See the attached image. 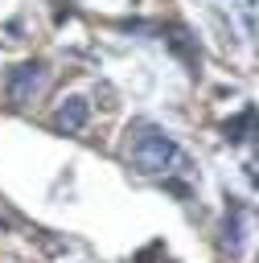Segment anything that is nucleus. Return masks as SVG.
Listing matches in <instances>:
<instances>
[{
    "mask_svg": "<svg viewBox=\"0 0 259 263\" xmlns=\"http://www.w3.org/2000/svg\"><path fill=\"white\" fill-rule=\"evenodd\" d=\"M243 230H247V218H243V210L234 205L230 214H226V226H222V247L238 259L243 255Z\"/></svg>",
    "mask_w": 259,
    "mask_h": 263,
    "instance_id": "4",
    "label": "nucleus"
},
{
    "mask_svg": "<svg viewBox=\"0 0 259 263\" xmlns=\"http://www.w3.org/2000/svg\"><path fill=\"white\" fill-rule=\"evenodd\" d=\"M181 152H177V144H173V136H164V132H156V127H148V132H140L136 140H132V164H136V173H164L173 160H177Z\"/></svg>",
    "mask_w": 259,
    "mask_h": 263,
    "instance_id": "1",
    "label": "nucleus"
},
{
    "mask_svg": "<svg viewBox=\"0 0 259 263\" xmlns=\"http://www.w3.org/2000/svg\"><path fill=\"white\" fill-rule=\"evenodd\" d=\"M86 119H90V103H86L82 95H70V99H62L58 111H53V132L78 136V132L86 127Z\"/></svg>",
    "mask_w": 259,
    "mask_h": 263,
    "instance_id": "3",
    "label": "nucleus"
},
{
    "mask_svg": "<svg viewBox=\"0 0 259 263\" xmlns=\"http://www.w3.org/2000/svg\"><path fill=\"white\" fill-rule=\"evenodd\" d=\"M45 66L41 62H21V66H12L8 70V82H4V90H8V103L12 107H29L41 90H45Z\"/></svg>",
    "mask_w": 259,
    "mask_h": 263,
    "instance_id": "2",
    "label": "nucleus"
}]
</instances>
